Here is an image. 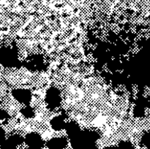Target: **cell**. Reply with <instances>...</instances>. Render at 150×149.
Listing matches in <instances>:
<instances>
[{
	"label": "cell",
	"mask_w": 150,
	"mask_h": 149,
	"mask_svg": "<svg viewBox=\"0 0 150 149\" xmlns=\"http://www.w3.org/2000/svg\"><path fill=\"white\" fill-rule=\"evenodd\" d=\"M67 145V140L63 138H53L47 143V146L49 149H64Z\"/></svg>",
	"instance_id": "2"
},
{
	"label": "cell",
	"mask_w": 150,
	"mask_h": 149,
	"mask_svg": "<svg viewBox=\"0 0 150 149\" xmlns=\"http://www.w3.org/2000/svg\"><path fill=\"white\" fill-rule=\"evenodd\" d=\"M26 143L29 147L32 148H41V147L43 145V141L40 135H36V134H31L29 135L26 138Z\"/></svg>",
	"instance_id": "1"
},
{
	"label": "cell",
	"mask_w": 150,
	"mask_h": 149,
	"mask_svg": "<svg viewBox=\"0 0 150 149\" xmlns=\"http://www.w3.org/2000/svg\"><path fill=\"white\" fill-rule=\"evenodd\" d=\"M104 149H117V148L114 146H108V147H106V148H105Z\"/></svg>",
	"instance_id": "4"
},
{
	"label": "cell",
	"mask_w": 150,
	"mask_h": 149,
	"mask_svg": "<svg viewBox=\"0 0 150 149\" xmlns=\"http://www.w3.org/2000/svg\"><path fill=\"white\" fill-rule=\"evenodd\" d=\"M118 149H133V147L129 141L122 140L119 144Z\"/></svg>",
	"instance_id": "3"
},
{
	"label": "cell",
	"mask_w": 150,
	"mask_h": 149,
	"mask_svg": "<svg viewBox=\"0 0 150 149\" xmlns=\"http://www.w3.org/2000/svg\"><path fill=\"white\" fill-rule=\"evenodd\" d=\"M29 149H40L39 148H32V147H29Z\"/></svg>",
	"instance_id": "5"
}]
</instances>
